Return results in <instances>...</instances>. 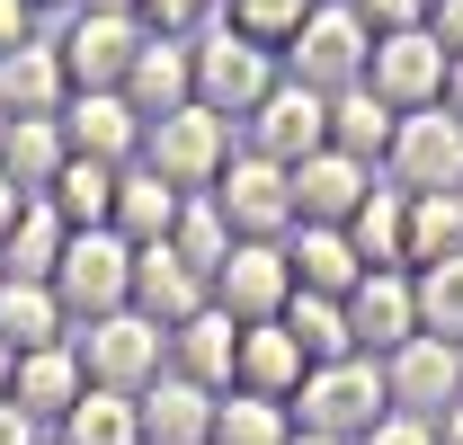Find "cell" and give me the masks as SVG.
Here are the masks:
<instances>
[{
	"instance_id": "cell-33",
	"label": "cell",
	"mask_w": 463,
	"mask_h": 445,
	"mask_svg": "<svg viewBox=\"0 0 463 445\" xmlns=\"http://www.w3.org/2000/svg\"><path fill=\"white\" fill-rule=\"evenodd\" d=\"M277 321L294 330L303 365H339V356H356V338H347V303H330V294H294Z\"/></svg>"
},
{
	"instance_id": "cell-5",
	"label": "cell",
	"mask_w": 463,
	"mask_h": 445,
	"mask_svg": "<svg viewBox=\"0 0 463 445\" xmlns=\"http://www.w3.org/2000/svg\"><path fill=\"white\" fill-rule=\"evenodd\" d=\"M365 62H374V27L347 0H312V18H303V36H294V54H286V80L339 99V90H365Z\"/></svg>"
},
{
	"instance_id": "cell-42",
	"label": "cell",
	"mask_w": 463,
	"mask_h": 445,
	"mask_svg": "<svg viewBox=\"0 0 463 445\" xmlns=\"http://www.w3.org/2000/svg\"><path fill=\"white\" fill-rule=\"evenodd\" d=\"M356 445H437V428H428V419H402V410H392L383 428H365Z\"/></svg>"
},
{
	"instance_id": "cell-34",
	"label": "cell",
	"mask_w": 463,
	"mask_h": 445,
	"mask_svg": "<svg viewBox=\"0 0 463 445\" xmlns=\"http://www.w3.org/2000/svg\"><path fill=\"white\" fill-rule=\"evenodd\" d=\"M303 18H312V0H223V27L241 45H259V54H294V36H303Z\"/></svg>"
},
{
	"instance_id": "cell-22",
	"label": "cell",
	"mask_w": 463,
	"mask_h": 445,
	"mask_svg": "<svg viewBox=\"0 0 463 445\" xmlns=\"http://www.w3.org/2000/svg\"><path fill=\"white\" fill-rule=\"evenodd\" d=\"M303 347H294L286 321H259V330H241V365H232V392H259V401H286L294 410V392H303Z\"/></svg>"
},
{
	"instance_id": "cell-3",
	"label": "cell",
	"mask_w": 463,
	"mask_h": 445,
	"mask_svg": "<svg viewBox=\"0 0 463 445\" xmlns=\"http://www.w3.org/2000/svg\"><path fill=\"white\" fill-rule=\"evenodd\" d=\"M241 125H223L214 108H178V116H161V125H143V169L152 178H170L178 196H214V178L232 169V143Z\"/></svg>"
},
{
	"instance_id": "cell-35",
	"label": "cell",
	"mask_w": 463,
	"mask_h": 445,
	"mask_svg": "<svg viewBox=\"0 0 463 445\" xmlns=\"http://www.w3.org/2000/svg\"><path fill=\"white\" fill-rule=\"evenodd\" d=\"M214 445H294V410L259 401V392H223L214 401Z\"/></svg>"
},
{
	"instance_id": "cell-43",
	"label": "cell",
	"mask_w": 463,
	"mask_h": 445,
	"mask_svg": "<svg viewBox=\"0 0 463 445\" xmlns=\"http://www.w3.org/2000/svg\"><path fill=\"white\" fill-rule=\"evenodd\" d=\"M428 36H437L446 54H463V0H428Z\"/></svg>"
},
{
	"instance_id": "cell-11",
	"label": "cell",
	"mask_w": 463,
	"mask_h": 445,
	"mask_svg": "<svg viewBox=\"0 0 463 445\" xmlns=\"http://www.w3.org/2000/svg\"><path fill=\"white\" fill-rule=\"evenodd\" d=\"M374 365H383V392H392L402 419H428L437 428L463 401V347H446V338H428V330L410 338V347H392V356H374Z\"/></svg>"
},
{
	"instance_id": "cell-52",
	"label": "cell",
	"mask_w": 463,
	"mask_h": 445,
	"mask_svg": "<svg viewBox=\"0 0 463 445\" xmlns=\"http://www.w3.org/2000/svg\"><path fill=\"white\" fill-rule=\"evenodd\" d=\"M0 143H9V116H0Z\"/></svg>"
},
{
	"instance_id": "cell-4",
	"label": "cell",
	"mask_w": 463,
	"mask_h": 445,
	"mask_svg": "<svg viewBox=\"0 0 463 445\" xmlns=\"http://www.w3.org/2000/svg\"><path fill=\"white\" fill-rule=\"evenodd\" d=\"M54 303L71 330L108 321V312H134V241L125 232H71V250L54 268Z\"/></svg>"
},
{
	"instance_id": "cell-17",
	"label": "cell",
	"mask_w": 463,
	"mask_h": 445,
	"mask_svg": "<svg viewBox=\"0 0 463 445\" xmlns=\"http://www.w3.org/2000/svg\"><path fill=\"white\" fill-rule=\"evenodd\" d=\"M116 99L143 116V125L196 108V54H187V36H143V54H134V71H125Z\"/></svg>"
},
{
	"instance_id": "cell-39",
	"label": "cell",
	"mask_w": 463,
	"mask_h": 445,
	"mask_svg": "<svg viewBox=\"0 0 463 445\" xmlns=\"http://www.w3.org/2000/svg\"><path fill=\"white\" fill-rule=\"evenodd\" d=\"M223 18V0H143V27L152 36H205Z\"/></svg>"
},
{
	"instance_id": "cell-1",
	"label": "cell",
	"mask_w": 463,
	"mask_h": 445,
	"mask_svg": "<svg viewBox=\"0 0 463 445\" xmlns=\"http://www.w3.org/2000/svg\"><path fill=\"white\" fill-rule=\"evenodd\" d=\"M392 419V392H383V365L374 356H339V365H312L303 392H294V428L303 437H339L356 445L365 428Z\"/></svg>"
},
{
	"instance_id": "cell-32",
	"label": "cell",
	"mask_w": 463,
	"mask_h": 445,
	"mask_svg": "<svg viewBox=\"0 0 463 445\" xmlns=\"http://www.w3.org/2000/svg\"><path fill=\"white\" fill-rule=\"evenodd\" d=\"M45 205L62 214V232H116V169L108 161H71Z\"/></svg>"
},
{
	"instance_id": "cell-53",
	"label": "cell",
	"mask_w": 463,
	"mask_h": 445,
	"mask_svg": "<svg viewBox=\"0 0 463 445\" xmlns=\"http://www.w3.org/2000/svg\"><path fill=\"white\" fill-rule=\"evenodd\" d=\"M45 445H54V437H45Z\"/></svg>"
},
{
	"instance_id": "cell-48",
	"label": "cell",
	"mask_w": 463,
	"mask_h": 445,
	"mask_svg": "<svg viewBox=\"0 0 463 445\" xmlns=\"http://www.w3.org/2000/svg\"><path fill=\"white\" fill-rule=\"evenodd\" d=\"M437 445H463V401L446 410V419H437Z\"/></svg>"
},
{
	"instance_id": "cell-51",
	"label": "cell",
	"mask_w": 463,
	"mask_h": 445,
	"mask_svg": "<svg viewBox=\"0 0 463 445\" xmlns=\"http://www.w3.org/2000/svg\"><path fill=\"white\" fill-rule=\"evenodd\" d=\"M294 445H339V437H303V428H294Z\"/></svg>"
},
{
	"instance_id": "cell-29",
	"label": "cell",
	"mask_w": 463,
	"mask_h": 445,
	"mask_svg": "<svg viewBox=\"0 0 463 445\" xmlns=\"http://www.w3.org/2000/svg\"><path fill=\"white\" fill-rule=\"evenodd\" d=\"M62 250H71L62 214H54V205H27V214L9 222V241H0V277H18V285H54Z\"/></svg>"
},
{
	"instance_id": "cell-23",
	"label": "cell",
	"mask_w": 463,
	"mask_h": 445,
	"mask_svg": "<svg viewBox=\"0 0 463 445\" xmlns=\"http://www.w3.org/2000/svg\"><path fill=\"white\" fill-rule=\"evenodd\" d=\"M232 365H241V321L232 312H196L187 330H170V374H187V383L205 392H232Z\"/></svg>"
},
{
	"instance_id": "cell-30",
	"label": "cell",
	"mask_w": 463,
	"mask_h": 445,
	"mask_svg": "<svg viewBox=\"0 0 463 445\" xmlns=\"http://www.w3.org/2000/svg\"><path fill=\"white\" fill-rule=\"evenodd\" d=\"M392 125H402V116L383 108L374 90H339V99H330V152H347V161H365V169H383Z\"/></svg>"
},
{
	"instance_id": "cell-36",
	"label": "cell",
	"mask_w": 463,
	"mask_h": 445,
	"mask_svg": "<svg viewBox=\"0 0 463 445\" xmlns=\"http://www.w3.org/2000/svg\"><path fill=\"white\" fill-rule=\"evenodd\" d=\"M410 294H419V330L463 347V250L437 259V268H410Z\"/></svg>"
},
{
	"instance_id": "cell-12",
	"label": "cell",
	"mask_w": 463,
	"mask_h": 445,
	"mask_svg": "<svg viewBox=\"0 0 463 445\" xmlns=\"http://www.w3.org/2000/svg\"><path fill=\"white\" fill-rule=\"evenodd\" d=\"M294 303V268H286V241H232V259L214 268V312H232L241 330L277 321Z\"/></svg>"
},
{
	"instance_id": "cell-6",
	"label": "cell",
	"mask_w": 463,
	"mask_h": 445,
	"mask_svg": "<svg viewBox=\"0 0 463 445\" xmlns=\"http://www.w3.org/2000/svg\"><path fill=\"white\" fill-rule=\"evenodd\" d=\"M187 54H196V108H214L223 125H250V116H259V99L286 80V62L259 54V45H241L223 18H214L205 36H187Z\"/></svg>"
},
{
	"instance_id": "cell-24",
	"label": "cell",
	"mask_w": 463,
	"mask_h": 445,
	"mask_svg": "<svg viewBox=\"0 0 463 445\" xmlns=\"http://www.w3.org/2000/svg\"><path fill=\"white\" fill-rule=\"evenodd\" d=\"M62 99H71V80H62L54 36L0 54V116H62Z\"/></svg>"
},
{
	"instance_id": "cell-16",
	"label": "cell",
	"mask_w": 463,
	"mask_h": 445,
	"mask_svg": "<svg viewBox=\"0 0 463 445\" xmlns=\"http://www.w3.org/2000/svg\"><path fill=\"white\" fill-rule=\"evenodd\" d=\"M62 143H71V161L134 169L143 161V116L125 108L116 90H71V99H62Z\"/></svg>"
},
{
	"instance_id": "cell-13",
	"label": "cell",
	"mask_w": 463,
	"mask_h": 445,
	"mask_svg": "<svg viewBox=\"0 0 463 445\" xmlns=\"http://www.w3.org/2000/svg\"><path fill=\"white\" fill-rule=\"evenodd\" d=\"M214 205H223L232 241H286L294 232V187L277 161H259V152H232V169L214 178Z\"/></svg>"
},
{
	"instance_id": "cell-49",
	"label": "cell",
	"mask_w": 463,
	"mask_h": 445,
	"mask_svg": "<svg viewBox=\"0 0 463 445\" xmlns=\"http://www.w3.org/2000/svg\"><path fill=\"white\" fill-rule=\"evenodd\" d=\"M27 9H36V18H45V9H71V0H27Z\"/></svg>"
},
{
	"instance_id": "cell-25",
	"label": "cell",
	"mask_w": 463,
	"mask_h": 445,
	"mask_svg": "<svg viewBox=\"0 0 463 445\" xmlns=\"http://www.w3.org/2000/svg\"><path fill=\"white\" fill-rule=\"evenodd\" d=\"M286 268H294V294H330V303H347L356 277H365L347 232H286Z\"/></svg>"
},
{
	"instance_id": "cell-20",
	"label": "cell",
	"mask_w": 463,
	"mask_h": 445,
	"mask_svg": "<svg viewBox=\"0 0 463 445\" xmlns=\"http://www.w3.org/2000/svg\"><path fill=\"white\" fill-rule=\"evenodd\" d=\"M214 401H223V392L187 383V374H161L152 392H134L143 445H214Z\"/></svg>"
},
{
	"instance_id": "cell-28",
	"label": "cell",
	"mask_w": 463,
	"mask_h": 445,
	"mask_svg": "<svg viewBox=\"0 0 463 445\" xmlns=\"http://www.w3.org/2000/svg\"><path fill=\"white\" fill-rule=\"evenodd\" d=\"M178 196L170 178H152V169L134 161V169H116V232L134 241V250H152V241H170V222H178Z\"/></svg>"
},
{
	"instance_id": "cell-18",
	"label": "cell",
	"mask_w": 463,
	"mask_h": 445,
	"mask_svg": "<svg viewBox=\"0 0 463 445\" xmlns=\"http://www.w3.org/2000/svg\"><path fill=\"white\" fill-rule=\"evenodd\" d=\"M205 303H214V285L196 277V268L178 259L170 241L134 250V312H143V321H161V330H187V321H196Z\"/></svg>"
},
{
	"instance_id": "cell-10",
	"label": "cell",
	"mask_w": 463,
	"mask_h": 445,
	"mask_svg": "<svg viewBox=\"0 0 463 445\" xmlns=\"http://www.w3.org/2000/svg\"><path fill=\"white\" fill-rule=\"evenodd\" d=\"M446 45L428 27H402V36H374V62H365V90L383 99L392 116H419V108H446Z\"/></svg>"
},
{
	"instance_id": "cell-21",
	"label": "cell",
	"mask_w": 463,
	"mask_h": 445,
	"mask_svg": "<svg viewBox=\"0 0 463 445\" xmlns=\"http://www.w3.org/2000/svg\"><path fill=\"white\" fill-rule=\"evenodd\" d=\"M71 169V143H62V116H9V143H0V178L18 196H54V178Z\"/></svg>"
},
{
	"instance_id": "cell-38",
	"label": "cell",
	"mask_w": 463,
	"mask_h": 445,
	"mask_svg": "<svg viewBox=\"0 0 463 445\" xmlns=\"http://www.w3.org/2000/svg\"><path fill=\"white\" fill-rule=\"evenodd\" d=\"M170 250H178V259H187L205 285H214V268L232 259V222H223V205H214V196H187V205H178V222H170Z\"/></svg>"
},
{
	"instance_id": "cell-44",
	"label": "cell",
	"mask_w": 463,
	"mask_h": 445,
	"mask_svg": "<svg viewBox=\"0 0 463 445\" xmlns=\"http://www.w3.org/2000/svg\"><path fill=\"white\" fill-rule=\"evenodd\" d=\"M0 445H45V428H36L18 401H0Z\"/></svg>"
},
{
	"instance_id": "cell-9",
	"label": "cell",
	"mask_w": 463,
	"mask_h": 445,
	"mask_svg": "<svg viewBox=\"0 0 463 445\" xmlns=\"http://www.w3.org/2000/svg\"><path fill=\"white\" fill-rule=\"evenodd\" d=\"M383 178L402 196H437V187H463V116L419 108L392 125V152H383Z\"/></svg>"
},
{
	"instance_id": "cell-31",
	"label": "cell",
	"mask_w": 463,
	"mask_h": 445,
	"mask_svg": "<svg viewBox=\"0 0 463 445\" xmlns=\"http://www.w3.org/2000/svg\"><path fill=\"white\" fill-rule=\"evenodd\" d=\"M54 445H143V419H134V392H80L71 410H62Z\"/></svg>"
},
{
	"instance_id": "cell-47",
	"label": "cell",
	"mask_w": 463,
	"mask_h": 445,
	"mask_svg": "<svg viewBox=\"0 0 463 445\" xmlns=\"http://www.w3.org/2000/svg\"><path fill=\"white\" fill-rule=\"evenodd\" d=\"M446 116H463V54L446 62Z\"/></svg>"
},
{
	"instance_id": "cell-19",
	"label": "cell",
	"mask_w": 463,
	"mask_h": 445,
	"mask_svg": "<svg viewBox=\"0 0 463 445\" xmlns=\"http://www.w3.org/2000/svg\"><path fill=\"white\" fill-rule=\"evenodd\" d=\"M80 392H90V374H80L71 338H62V347H36V356H9V401H18V410H27L45 437L62 428V410H71Z\"/></svg>"
},
{
	"instance_id": "cell-37",
	"label": "cell",
	"mask_w": 463,
	"mask_h": 445,
	"mask_svg": "<svg viewBox=\"0 0 463 445\" xmlns=\"http://www.w3.org/2000/svg\"><path fill=\"white\" fill-rule=\"evenodd\" d=\"M463 250V187H437V196H410V268H437Z\"/></svg>"
},
{
	"instance_id": "cell-2",
	"label": "cell",
	"mask_w": 463,
	"mask_h": 445,
	"mask_svg": "<svg viewBox=\"0 0 463 445\" xmlns=\"http://www.w3.org/2000/svg\"><path fill=\"white\" fill-rule=\"evenodd\" d=\"M71 356L99 392H152L170 374V330L143 321V312H108V321H80L71 330Z\"/></svg>"
},
{
	"instance_id": "cell-26",
	"label": "cell",
	"mask_w": 463,
	"mask_h": 445,
	"mask_svg": "<svg viewBox=\"0 0 463 445\" xmlns=\"http://www.w3.org/2000/svg\"><path fill=\"white\" fill-rule=\"evenodd\" d=\"M347 250H356L365 268H410V196L392 187V178H374V196L356 205V222H347Z\"/></svg>"
},
{
	"instance_id": "cell-15",
	"label": "cell",
	"mask_w": 463,
	"mask_h": 445,
	"mask_svg": "<svg viewBox=\"0 0 463 445\" xmlns=\"http://www.w3.org/2000/svg\"><path fill=\"white\" fill-rule=\"evenodd\" d=\"M347 338L356 356H392L419 338V294H410V268H365L356 294H347Z\"/></svg>"
},
{
	"instance_id": "cell-41",
	"label": "cell",
	"mask_w": 463,
	"mask_h": 445,
	"mask_svg": "<svg viewBox=\"0 0 463 445\" xmlns=\"http://www.w3.org/2000/svg\"><path fill=\"white\" fill-rule=\"evenodd\" d=\"M45 27H36V9L27 0H0V54H18V45H36Z\"/></svg>"
},
{
	"instance_id": "cell-45",
	"label": "cell",
	"mask_w": 463,
	"mask_h": 445,
	"mask_svg": "<svg viewBox=\"0 0 463 445\" xmlns=\"http://www.w3.org/2000/svg\"><path fill=\"white\" fill-rule=\"evenodd\" d=\"M27 205H36V196H18V187H9V178H0V241H9V222L27 214Z\"/></svg>"
},
{
	"instance_id": "cell-8",
	"label": "cell",
	"mask_w": 463,
	"mask_h": 445,
	"mask_svg": "<svg viewBox=\"0 0 463 445\" xmlns=\"http://www.w3.org/2000/svg\"><path fill=\"white\" fill-rule=\"evenodd\" d=\"M241 152H259V161H277V169H303L312 152H330V99L303 90V80H277L259 99V116L241 125Z\"/></svg>"
},
{
	"instance_id": "cell-40",
	"label": "cell",
	"mask_w": 463,
	"mask_h": 445,
	"mask_svg": "<svg viewBox=\"0 0 463 445\" xmlns=\"http://www.w3.org/2000/svg\"><path fill=\"white\" fill-rule=\"evenodd\" d=\"M374 36H402V27H428V0H347Z\"/></svg>"
},
{
	"instance_id": "cell-46",
	"label": "cell",
	"mask_w": 463,
	"mask_h": 445,
	"mask_svg": "<svg viewBox=\"0 0 463 445\" xmlns=\"http://www.w3.org/2000/svg\"><path fill=\"white\" fill-rule=\"evenodd\" d=\"M71 9H99V18H143V0H71Z\"/></svg>"
},
{
	"instance_id": "cell-7",
	"label": "cell",
	"mask_w": 463,
	"mask_h": 445,
	"mask_svg": "<svg viewBox=\"0 0 463 445\" xmlns=\"http://www.w3.org/2000/svg\"><path fill=\"white\" fill-rule=\"evenodd\" d=\"M143 18H99V9H62L54 27V54H62V80L71 90H125V71L143 54Z\"/></svg>"
},
{
	"instance_id": "cell-14",
	"label": "cell",
	"mask_w": 463,
	"mask_h": 445,
	"mask_svg": "<svg viewBox=\"0 0 463 445\" xmlns=\"http://www.w3.org/2000/svg\"><path fill=\"white\" fill-rule=\"evenodd\" d=\"M374 178H383V169L347 161V152H312L303 169H286V187H294V232H347L356 205L374 196Z\"/></svg>"
},
{
	"instance_id": "cell-50",
	"label": "cell",
	"mask_w": 463,
	"mask_h": 445,
	"mask_svg": "<svg viewBox=\"0 0 463 445\" xmlns=\"http://www.w3.org/2000/svg\"><path fill=\"white\" fill-rule=\"evenodd\" d=\"M0 401H9V347H0Z\"/></svg>"
},
{
	"instance_id": "cell-27",
	"label": "cell",
	"mask_w": 463,
	"mask_h": 445,
	"mask_svg": "<svg viewBox=\"0 0 463 445\" xmlns=\"http://www.w3.org/2000/svg\"><path fill=\"white\" fill-rule=\"evenodd\" d=\"M62 338H71V321H62L54 285L0 277V347H9V356H36V347H62Z\"/></svg>"
}]
</instances>
